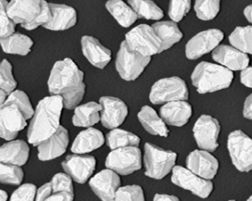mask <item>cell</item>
<instances>
[{"mask_svg":"<svg viewBox=\"0 0 252 201\" xmlns=\"http://www.w3.org/2000/svg\"><path fill=\"white\" fill-rule=\"evenodd\" d=\"M105 143L102 132L93 128H89L80 132L72 143L71 150L75 154H86L101 147Z\"/></svg>","mask_w":252,"mask_h":201,"instance_id":"cell-25","label":"cell"},{"mask_svg":"<svg viewBox=\"0 0 252 201\" xmlns=\"http://www.w3.org/2000/svg\"><path fill=\"white\" fill-rule=\"evenodd\" d=\"M6 0L0 1V36L1 38L9 36L15 33L17 24L10 18L8 14Z\"/></svg>","mask_w":252,"mask_h":201,"instance_id":"cell-38","label":"cell"},{"mask_svg":"<svg viewBox=\"0 0 252 201\" xmlns=\"http://www.w3.org/2000/svg\"><path fill=\"white\" fill-rule=\"evenodd\" d=\"M229 42L242 52L252 54V26L237 28L229 35Z\"/></svg>","mask_w":252,"mask_h":201,"instance_id":"cell-33","label":"cell"},{"mask_svg":"<svg viewBox=\"0 0 252 201\" xmlns=\"http://www.w3.org/2000/svg\"><path fill=\"white\" fill-rule=\"evenodd\" d=\"M1 183L19 186L24 178L22 168L17 165H7L1 163Z\"/></svg>","mask_w":252,"mask_h":201,"instance_id":"cell-35","label":"cell"},{"mask_svg":"<svg viewBox=\"0 0 252 201\" xmlns=\"http://www.w3.org/2000/svg\"><path fill=\"white\" fill-rule=\"evenodd\" d=\"M125 42L130 50L143 56L152 57L160 53V41L154 28L142 24L126 33Z\"/></svg>","mask_w":252,"mask_h":201,"instance_id":"cell-7","label":"cell"},{"mask_svg":"<svg viewBox=\"0 0 252 201\" xmlns=\"http://www.w3.org/2000/svg\"><path fill=\"white\" fill-rule=\"evenodd\" d=\"M49 4L52 16L43 28L51 31H65L76 25L77 13L73 7L64 4Z\"/></svg>","mask_w":252,"mask_h":201,"instance_id":"cell-22","label":"cell"},{"mask_svg":"<svg viewBox=\"0 0 252 201\" xmlns=\"http://www.w3.org/2000/svg\"><path fill=\"white\" fill-rule=\"evenodd\" d=\"M220 128V123L212 116H200L193 127L194 137L198 146L208 152L216 151L219 147L218 138Z\"/></svg>","mask_w":252,"mask_h":201,"instance_id":"cell-11","label":"cell"},{"mask_svg":"<svg viewBox=\"0 0 252 201\" xmlns=\"http://www.w3.org/2000/svg\"><path fill=\"white\" fill-rule=\"evenodd\" d=\"M101 105L100 103L91 101L75 108L72 124L79 128H92L101 121Z\"/></svg>","mask_w":252,"mask_h":201,"instance_id":"cell-26","label":"cell"},{"mask_svg":"<svg viewBox=\"0 0 252 201\" xmlns=\"http://www.w3.org/2000/svg\"><path fill=\"white\" fill-rule=\"evenodd\" d=\"M1 193H0V201H7L8 200V194L6 191L1 190Z\"/></svg>","mask_w":252,"mask_h":201,"instance_id":"cell-51","label":"cell"},{"mask_svg":"<svg viewBox=\"0 0 252 201\" xmlns=\"http://www.w3.org/2000/svg\"><path fill=\"white\" fill-rule=\"evenodd\" d=\"M187 168L205 179L212 180L219 170V161L208 151L195 150L187 159Z\"/></svg>","mask_w":252,"mask_h":201,"instance_id":"cell-18","label":"cell"},{"mask_svg":"<svg viewBox=\"0 0 252 201\" xmlns=\"http://www.w3.org/2000/svg\"><path fill=\"white\" fill-rule=\"evenodd\" d=\"M191 78L199 93H212L228 88L233 82V73L224 66L204 62L196 66Z\"/></svg>","mask_w":252,"mask_h":201,"instance_id":"cell-3","label":"cell"},{"mask_svg":"<svg viewBox=\"0 0 252 201\" xmlns=\"http://www.w3.org/2000/svg\"><path fill=\"white\" fill-rule=\"evenodd\" d=\"M191 7V0H171L169 17L173 22H179L186 17Z\"/></svg>","mask_w":252,"mask_h":201,"instance_id":"cell-40","label":"cell"},{"mask_svg":"<svg viewBox=\"0 0 252 201\" xmlns=\"http://www.w3.org/2000/svg\"><path fill=\"white\" fill-rule=\"evenodd\" d=\"M220 10V0H196L195 11L203 21L214 19Z\"/></svg>","mask_w":252,"mask_h":201,"instance_id":"cell-34","label":"cell"},{"mask_svg":"<svg viewBox=\"0 0 252 201\" xmlns=\"http://www.w3.org/2000/svg\"><path fill=\"white\" fill-rule=\"evenodd\" d=\"M43 0H11L8 2L7 13L16 24L25 28L34 22L40 14Z\"/></svg>","mask_w":252,"mask_h":201,"instance_id":"cell-17","label":"cell"},{"mask_svg":"<svg viewBox=\"0 0 252 201\" xmlns=\"http://www.w3.org/2000/svg\"><path fill=\"white\" fill-rule=\"evenodd\" d=\"M84 73L71 58L55 63L48 79L49 92L63 97L64 107L73 109L79 105L85 95Z\"/></svg>","mask_w":252,"mask_h":201,"instance_id":"cell-1","label":"cell"},{"mask_svg":"<svg viewBox=\"0 0 252 201\" xmlns=\"http://www.w3.org/2000/svg\"><path fill=\"white\" fill-rule=\"evenodd\" d=\"M138 120L146 132L154 135L167 137L169 131L164 120L159 116L154 108L145 105L138 112Z\"/></svg>","mask_w":252,"mask_h":201,"instance_id":"cell-27","label":"cell"},{"mask_svg":"<svg viewBox=\"0 0 252 201\" xmlns=\"http://www.w3.org/2000/svg\"><path fill=\"white\" fill-rule=\"evenodd\" d=\"M245 15L246 17L247 20L249 21L250 23L252 24V4L250 6H247L245 10Z\"/></svg>","mask_w":252,"mask_h":201,"instance_id":"cell-49","label":"cell"},{"mask_svg":"<svg viewBox=\"0 0 252 201\" xmlns=\"http://www.w3.org/2000/svg\"><path fill=\"white\" fill-rule=\"evenodd\" d=\"M46 201H74V194L61 192L53 194Z\"/></svg>","mask_w":252,"mask_h":201,"instance_id":"cell-45","label":"cell"},{"mask_svg":"<svg viewBox=\"0 0 252 201\" xmlns=\"http://www.w3.org/2000/svg\"></svg>","mask_w":252,"mask_h":201,"instance_id":"cell-53","label":"cell"},{"mask_svg":"<svg viewBox=\"0 0 252 201\" xmlns=\"http://www.w3.org/2000/svg\"><path fill=\"white\" fill-rule=\"evenodd\" d=\"M171 181L176 186L189 190L203 199L208 198L213 190V183L211 180L201 178L192 170L182 166L174 168Z\"/></svg>","mask_w":252,"mask_h":201,"instance_id":"cell-10","label":"cell"},{"mask_svg":"<svg viewBox=\"0 0 252 201\" xmlns=\"http://www.w3.org/2000/svg\"><path fill=\"white\" fill-rule=\"evenodd\" d=\"M241 81L244 85L252 88V67L243 70L241 74Z\"/></svg>","mask_w":252,"mask_h":201,"instance_id":"cell-46","label":"cell"},{"mask_svg":"<svg viewBox=\"0 0 252 201\" xmlns=\"http://www.w3.org/2000/svg\"><path fill=\"white\" fill-rule=\"evenodd\" d=\"M105 166L121 175L133 174L142 168V152L135 146L113 149L107 157Z\"/></svg>","mask_w":252,"mask_h":201,"instance_id":"cell-9","label":"cell"},{"mask_svg":"<svg viewBox=\"0 0 252 201\" xmlns=\"http://www.w3.org/2000/svg\"><path fill=\"white\" fill-rule=\"evenodd\" d=\"M243 113L245 118L252 120V94L245 100Z\"/></svg>","mask_w":252,"mask_h":201,"instance_id":"cell-47","label":"cell"},{"mask_svg":"<svg viewBox=\"0 0 252 201\" xmlns=\"http://www.w3.org/2000/svg\"><path fill=\"white\" fill-rule=\"evenodd\" d=\"M6 102L13 103L18 107L21 112L23 113L26 120L32 118L35 110L33 109L30 98L27 94L22 91H14L9 95Z\"/></svg>","mask_w":252,"mask_h":201,"instance_id":"cell-36","label":"cell"},{"mask_svg":"<svg viewBox=\"0 0 252 201\" xmlns=\"http://www.w3.org/2000/svg\"><path fill=\"white\" fill-rule=\"evenodd\" d=\"M227 148L237 170L242 172L252 170V138L241 131H235L228 137Z\"/></svg>","mask_w":252,"mask_h":201,"instance_id":"cell-8","label":"cell"},{"mask_svg":"<svg viewBox=\"0 0 252 201\" xmlns=\"http://www.w3.org/2000/svg\"><path fill=\"white\" fill-rule=\"evenodd\" d=\"M0 43L4 52L22 56L30 54L34 44L31 38L20 33H14L13 35L1 38Z\"/></svg>","mask_w":252,"mask_h":201,"instance_id":"cell-30","label":"cell"},{"mask_svg":"<svg viewBox=\"0 0 252 201\" xmlns=\"http://www.w3.org/2000/svg\"><path fill=\"white\" fill-rule=\"evenodd\" d=\"M156 34L160 41V53L168 50L175 43H179L183 35L175 22H159L154 24Z\"/></svg>","mask_w":252,"mask_h":201,"instance_id":"cell-28","label":"cell"},{"mask_svg":"<svg viewBox=\"0 0 252 201\" xmlns=\"http://www.w3.org/2000/svg\"><path fill=\"white\" fill-rule=\"evenodd\" d=\"M115 201H146V200L141 186L130 185L119 189Z\"/></svg>","mask_w":252,"mask_h":201,"instance_id":"cell-39","label":"cell"},{"mask_svg":"<svg viewBox=\"0 0 252 201\" xmlns=\"http://www.w3.org/2000/svg\"><path fill=\"white\" fill-rule=\"evenodd\" d=\"M247 201H252V197H250V198H249V200Z\"/></svg>","mask_w":252,"mask_h":201,"instance_id":"cell-52","label":"cell"},{"mask_svg":"<svg viewBox=\"0 0 252 201\" xmlns=\"http://www.w3.org/2000/svg\"><path fill=\"white\" fill-rule=\"evenodd\" d=\"M0 116V135L6 141L15 139L27 126L23 113L13 103L6 102L1 105Z\"/></svg>","mask_w":252,"mask_h":201,"instance_id":"cell-12","label":"cell"},{"mask_svg":"<svg viewBox=\"0 0 252 201\" xmlns=\"http://www.w3.org/2000/svg\"><path fill=\"white\" fill-rule=\"evenodd\" d=\"M128 4L138 18L146 20H159L163 17V10L152 0H128Z\"/></svg>","mask_w":252,"mask_h":201,"instance_id":"cell-32","label":"cell"},{"mask_svg":"<svg viewBox=\"0 0 252 201\" xmlns=\"http://www.w3.org/2000/svg\"><path fill=\"white\" fill-rule=\"evenodd\" d=\"M89 185L101 201H115L117 191L121 187V177L114 170L107 168L91 178Z\"/></svg>","mask_w":252,"mask_h":201,"instance_id":"cell-14","label":"cell"},{"mask_svg":"<svg viewBox=\"0 0 252 201\" xmlns=\"http://www.w3.org/2000/svg\"><path fill=\"white\" fill-rule=\"evenodd\" d=\"M51 10L50 8V4L46 0H43L42 2V10H41L40 14L37 17L36 19L34 22H32L30 25L24 28L26 30L32 31V30H35L39 26H44L47 25L51 19Z\"/></svg>","mask_w":252,"mask_h":201,"instance_id":"cell-43","label":"cell"},{"mask_svg":"<svg viewBox=\"0 0 252 201\" xmlns=\"http://www.w3.org/2000/svg\"><path fill=\"white\" fill-rule=\"evenodd\" d=\"M72 178L67 173H59L55 174L51 180L53 194L61 193V192H67L70 194H74L73 184Z\"/></svg>","mask_w":252,"mask_h":201,"instance_id":"cell-41","label":"cell"},{"mask_svg":"<svg viewBox=\"0 0 252 201\" xmlns=\"http://www.w3.org/2000/svg\"><path fill=\"white\" fill-rule=\"evenodd\" d=\"M154 201H180L175 196L167 194H156Z\"/></svg>","mask_w":252,"mask_h":201,"instance_id":"cell-48","label":"cell"},{"mask_svg":"<svg viewBox=\"0 0 252 201\" xmlns=\"http://www.w3.org/2000/svg\"><path fill=\"white\" fill-rule=\"evenodd\" d=\"M151 62V57L143 56L130 50L124 41L117 54L116 68L119 75L126 81H134L142 75Z\"/></svg>","mask_w":252,"mask_h":201,"instance_id":"cell-5","label":"cell"},{"mask_svg":"<svg viewBox=\"0 0 252 201\" xmlns=\"http://www.w3.org/2000/svg\"><path fill=\"white\" fill-rule=\"evenodd\" d=\"M105 6L111 15L122 27H130L138 20V16L135 11L123 0H109Z\"/></svg>","mask_w":252,"mask_h":201,"instance_id":"cell-29","label":"cell"},{"mask_svg":"<svg viewBox=\"0 0 252 201\" xmlns=\"http://www.w3.org/2000/svg\"><path fill=\"white\" fill-rule=\"evenodd\" d=\"M140 142V137L134 134L118 128L112 130L106 135L107 145L112 150L128 146L138 147Z\"/></svg>","mask_w":252,"mask_h":201,"instance_id":"cell-31","label":"cell"},{"mask_svg":"<svg viewBox=\"0 0 252 201\" xmlns=\"http://www.w3.org/2000/svg\"><path fill=\"white\" fill-rule=\"evenodd\" d=\"M214 60L231 71H243L248 68L250 59L245 53L234 47L221 45L212 53Z\"/></svg>","mask_w":252,"mask_h":201,"instance_id":"cell-20","label":"cell"},{"mask_svg":"<svg viewBox=\"0 0 252 201\" xmlns=\"http://www.w3.org/2000/svg\"><path fill=\"white\" fill-rule=\"evenodd\" d=\"M63 108V99L59 95H51L38 103L28 130L31 145L38 146L59 130Z\"/></svg>","mask_w":252,"mask_h":201,"instance_id":"cell-2","label":"cell"},{"mask_svg":"<svg viewBox=\"0 0 252 201\" xmlns=\"http://www.w3.org/2000/svg\"><path fill=\"white\" fill-rule=\"evenodd\" d=\"M18 83L13 75V68L10 62L4 59L1 62L0 68V87L2 91H5L10 95L15 91Z\"/></svg>","mask_w":252,"mask_h":201,"instance_id":"cell-37","label":"cell"},{"mask_svg":"<svg viewBox=\"0 0 252 201\" xmlns=\"http://www.w3.org/2000/svg\"><path fill=\"white\" fill-rule=\"evenodd\" d=\"M177 153L165 150L153 144H145L144 165L145 174L154 179L160 180L164 178L175 168Z\"/></svg>","mask_w":252,"mask_h":201,"instance_id":"cell-4","label":"cell"},{"mask_svg":"<svg viewBox=\"0 0 252 201\" xmlns=\"http://www.w3.org/2000/svg\"><path fill=\"white\" fill-rule=\"evenodd\" d=\"M101 105V122L108 129L122 125L128 115V107L121 99L105 96L99 100Z\"/></svg>","mask_w":252,"mask_h":201,"instance_id":"cell-16","label":"cell"},{"mask_svg":"<svg viewBox=\"0 0 252 201\" xmlns=\"http://www.w3.org/2000/svg\"><path fill=\"white\" fill-rule=\"evenodd\" d=\"M30 149L24 140H12L1 146V163L22 167L30 158Z\"/></svg>","mask_w":252,"mask_h":201,"instance_id":"cell-24","label":"cell"},{"mask_svg":"<svg viewBox=\"0 0 252 201\" xmlns=\"http://www.w3.org/2000/svg\"><path fill=\"white\" fill-rule=\"evenodd\" d=\"M224 38V34L219 29H209L198 33L187 43L186 54L191 60H196L204 54L215 50Z\"/></svg>","mask_w":252,"mask_h":201,"instance_id":"cell-13","label":"cell"},{"mask_svg":"<svg viewBox=\"0 0 252 201\" xmlns=\"http://www.w3.org/2000/svg\"><path fill=\"white\" fill-rule=\"evenodd\" d=\"M69 144L68 130L60 126L52 136L38 145V158L42 161H49L62 157Z\"/></svg>","mask_w":252,"mask_h":201,"instance_id":"cell-19","label":"cell"},{"mask_svg":"<svg viewBox=\"0 0 252 201\" xmlns=\"http://www.w3.org/2000/svg\"><path fill=\"white\" fill-rule=\"evenodd\" d=\"M188 98L187 83L177 76L164 78L156 82L152 87L150 94V101L154 104L187 100Z\"/></svg>","mask_w":252,"mask_h":201,"instance_id":"cell-6","label":"cell"},{"mask_svg":"<svg viewBox=\"0 0 252 201\" xmlns=\"http://www.w3.org/2000/svg\"><path fill=\"white\" fill-rule=\"evenodd\" d=\"M0 91H1L0 92V95H1V105H3L6 102L9 95L6 92H5V91H2V90Z\"/></svg>","mask_w":252,"mask_h":201,"instance_id":"cell-50","label":"cell"},{"mask_svg":"<svg viewBox=\"0 0 252 201\" xmlns=\"http://www.w3.org/2000/svg\"><path fill=\"white\" fill-rule=\"evenodd\" d=\"M36 191L35 185L24 184L13 193L10 201H35Z\"/></svg>","mask_w":252,"mask_h":201,"instance_id":"cell-42","label":"cell"},{"mask_svg":"<svg viewBox=\"0 0 252 201\" xmlns=\"http://www.w3.org/2000/svg\"><path fill=\"white\" fill-rule=\"evenodd\" d=\"M192 106L186 100L166 103L159 110V114L165 123L175 127L186 125L192 116Z\"/></svg>","mask_w":252,"mask_h":201,"instance_id":"cell-23","label":"cell"},{"mask_svg":"<svg viewBox=\"0 0 252 201\" xmlns=\"http://www.w3.org/2000/svg\"><path fill=\"white\" fill-rule=\"evenodd\" d=\"M81 47L85 58L96 68L103 69L111 62V50L104 47L94 37L90 35L82 37Z\"/></svg>","mask_w":252,"mask_h":201,"instance_id":"cell-21","label":"cell"},{"mask_svg":"<svg viewBox=\"0 0 252 201\" xmlns=\"http://www.w3.org/2000/svg\"><path fill=\"white\" fill-rule=\"evenodd\" d=\"M52 194L53 189L51 182L44 184L37 190L35 201H46Z\"/></svg>","mask_w":252,"mask_h":201,"instance_id":"cell-44","label":"cell"},{"mask_svg":"<svg viewBox=\"0 0 252 201\" xmlns=\"http://www.w3.org/2000/svg\"><path fill=\"white\" fill-rule=\"evenodd\" d=\"M97 161L88 155H70L62 164L63 170L77 183L84 184L92 177Z\"/></svg>","mask_w":252,"mask_h":201,"instance_id":"cell-15","label":"cell"}]
</instances>
